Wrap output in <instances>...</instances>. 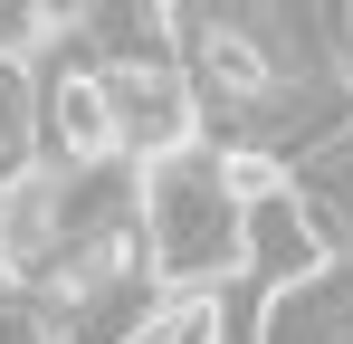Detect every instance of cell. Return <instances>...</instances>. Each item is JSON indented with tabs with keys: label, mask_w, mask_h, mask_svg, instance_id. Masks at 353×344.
<instances>
[{
	"label": "cell",
	"mask_w": 353,
	"mask_h": 344,
	"mask_svg": "<svg viewBox=\"0 0 353 344\" xmlns=\"http://www.w3.org/2000/svg\"><path fill=\"white\" fill-rule=\"evenodd\" d=\"M134 201H143V229H153V278L172 296H210L248 268V201H239L230 163L210 144L153 153Z\"/></svg>",
	"instance_id": "1"
},
{
	"label": "cell",
	"mask_w": 353,
	"mask_h": 344,
	"mask_svg": "<svg viewBox=\"0 0 353 344\" xmlns=\"http://www.w3.org/2000/svg\"><path fill=\"white\" fill-rule=\"evenodd\" d=\"M67 229H77V172H67V163L29 153V163L0 172V278L29 287L67 249Z\"/></svg>",
	"instance_id": "2"
},
{
	"label": "cell",
	"mask_w": 353,
	"mask_h": 344,
	"mask_svg": "<svg viewBox=\"0 0 353 344\" xmlns=\"http://www.w3.org/2000/svg\"><path fill=\"white\" fill-rule=\"evenodd\" d=\"M39 144H48V163H67V172L134 163V153H124V115H115L105 67H67V77H48V96H39Z\"/></svg>",
	"instance_id": "3"
},
{
	"label": "cell",
	"mask_w": 353,
	"mask_h": 344,
	"mask_svg": "<svg viewBox=\"0 0 353 344\" xmlns=\"http://www.w3.org/2000/svg\"><path fill=\"white\" fill-rule=\"evenodd\" d=\"M29 144H39V96H29V57L0 48V172L29 163Z\"/></svg>",
	"instance_id": "4"
}]
</instances>
